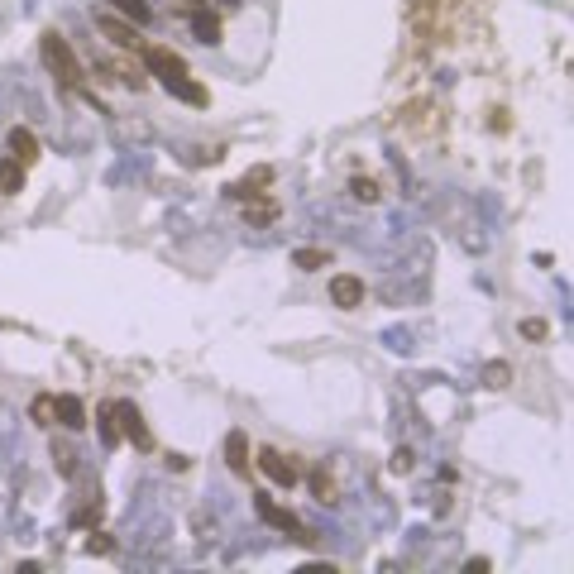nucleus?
I'll return each instance as SVG.
<instances>
[{
    "label": "nucleus",
    "mask_w": 574,
    "mask_h": 574,
    "mask_svg": "<svg viewBox=\"0 0 574 574\" xmlns=\"http://www.w3.org/2000/svg\"><path fill=\"white\" fill-rule=\"evenodd\" d=\"M44 63L53 67V77H58L72 96H87L91 106H96V91H87V72H82L77 53L67 48V39L58 34V29H48V34H44Z\"/></svg>",
    "instance_id": "obj_1"
},
{
    "label": "nucleus",
    "mask_w": 574,
    "mask_h": 574,
    "mask_svg": "<svg viewBox=\"0 0 574 574\" xmlns=\"http://www.w3.org/2000/svg\"><path fill=\"white\" fill-rule=\"evenodd\" d=\"M259 469H264L268 479H273V484L278 488H292L297 484V479H302V469H297V460H292V455H283V450H273V445H264V450H259Z\"/></svg>",
    "instance_id": "obj_2"
},
{
    "label": "nucleus",
    "mask_w": 574,
    "mask_h": 574,
    "mask_svg": "<svg viewBox=\"0 0 574 574\" xmlns=\"http://www.w3.org/2000/svg\"><path fill=\"white\" fill-rule=\"evenodd\" d=\"M259 517H264V522H273L278 531H287V536H292L297 546H311V541H316V536H311V531L302 527V522H297L292 512L278 508V503H268V498H259Z\"/></svg>",
    "instance_id": "obj_3"
},
{
    "label": "nucleus",
    "mask_w": 574,
    "mask_h": 574,
    "mask_svg": "<svg viewBox=\"0 0 574 574\" xmlns=\"http://www.w3.org/2000/svg\"><path fill=\"white\" fill-rule=\"evenodd\" d=\"M177 5L192 15V34H197L201 44H221V20H216V15H211L201 0H177Z\"/></svg>",
    "instance_id": "obj_4"
},
{
    "label": "nucleus",
    "mask_w": 574,
    "mask_h": 574,
    "mask_svg": "<svg viewBox=\"0 0 574 574\" xmlns=\"http://www.w3.org/2000/svg\"><path fill=\"white\" fill-rule=\"evenodd\" d=\"M139 53H144V67L154 72L158 82H163V77H177V72H187V63L177 58L173 48H163V44H144Z\"/></svg>",
    "instance_id": "obj_5"
},
{
    "label": "nucleus",
    "mask_w": 574,
    "mask_h": 574,
    "mask_svg": "<svg viewBox=\"0 0 574 574\" xmlns=\"http://www.w3.org/2000/svg\"><path fill=\"white\" fill-rule=\"evenodd\" d=\"M115 417H120V436H130L139 450H154V436H149V426H144V417H139V407L115 402Z\"/></svg>",
    "instance_id": "obj_6"
},
{
    "label": "nucleus",
    "mask_w": 574,
    "mask_h": 574,
    "mask_svg": "<svg viewBox=\"0 0 574 574\" xmlns=\"http://www.w3.org/2000/svg\"><path fill=\"white\" fill-rule=\"evenodd\" d=\"M331 302L340 311L364 307V278H354V273H335L331 278Z\"/></svg>",
    "instance_id": "obj_7"
},
{
    "label": "nucleus",
    "mask_w": 574,
    "mask_h": 574,
    "mask_svg": "<svg viewBox=\"0 0 574 574\" xmlns=\"http://www.w3.org/2000/svg\"><path fill=\"white\" fill-rule=\"evenodd\" d=\"M96 29L111 39L115 48H144V39H139V24H125V20H115V15H101L96 20Z\"/></svg>",
    "instance_id": "obj_8"
},
{
    "label": "nucleus",
    "mask_w": 574,
    "mask_h": 574,
    "mask_svg": "<svg viewBox=\"0 0 574 574\" xmlns=\"http://www.w3.org/2000/svg\"><path fill=\"white\" fill-rule=\"evenodd\" d=\"M163 91H168V96H177V101H187V106H206V101H211V96H206V87H201V82H192L187 72L163 77Z\"/></svg>",
    "instance_id": "obj_9"
},
{
    "label": "nucleus",
    "mask_w": 574,
    "mask_h": 574,
    "mask_svg": "<svg viewBox=\"0 0 574 574\" xmlns=\"http://www.w3.org/2000/svg\"><path fill=\"white\" fill-rule=\"evenodd\" d=\"M225 464H230V474L249 479V436H244V431H230V436H225Z\"/></svg>",
    "instance_id": "obj_10"
},
{
    "label": "nucleus",
    "mask_w": 574,
    "mask_h": 574,
    "mask_svg": "<svg viewBox=\"0 0 574 574\" xmlns=\"http://www.w3.org/2000/svg\"><path fill=\"white\" fill-rule=\"evenodd\" d=\"M268 182H273V168H254V173H244L235 187H230V197H240V201H249V197H259Z\"/></svg>",
    "instance_id": "obj_11"
},
{
    "label": "nucleus",
    "mask_w": 574,
    "mask_h": 574,
    "mask_svg": "<svg viewBox=\"0 0 574 574\" xmlns=\"http://www.w3.org/2000/svg\"><path fill=\"white\" fill-rule=\"evenodd\" d=\"M244 221H249V225L278 221V201L264 197V192H259V197H249V201H244Z\"/></svg>",
    "instance_id": "obj_12"
},
{
    "label": "nucleus",
    "mask_w": 574,
    "mask_h": 574,
    "mask_svg": "<svg viewBox=\"0 0 574 574\" xmlns=\"http://www.w3.org/2000/svg\"><path fill=\"white\" fill-rule=\"evenodd\" d=\"M10 158H20L24 168H29V163L39 158V139H34L29 130H20V125H15V130H10Z\"/></svg>",
    "instance_id": "obj_13"
},
{
    "label": "nucleus",
    "mask_w": 574,
    "mask_h": 574,
    "mask_svg": "<svg viewBox=\"0 0 574 574\" xmlns=\"http://www.w3.org/2000/svg\"><path fill=\"white\" fill-rule=\"evenodd\" d=\"M58 421H63L67 431H82V426H87V407H82V398L63 393V398H58Z\"/></svg>",
    "instance_id": "obj_14"
},
{
    "label": "nucleus",
    "mask_w": 574,
    "mask_h": 574,
    "mask_svg": "<svg viewBox=\"0 0 574 574\" xmlns=\"http://www.w3.org/2000/svg\"><path fill=\"white\" fill-rule=\"evenodd\" d=\"M20 187H24V163H20V158H5V163H0V192H10V197H15Z\"/></svg>",
    "instance_id": "obj_15"
},
{
    "label": "nucleus",
    "mask_w": 574,
    "mask_h": 574,
    "mask_svg": "<svg viewBox=\"0 0 574 574\" xmlns=\"http://www.w3.org/2000/svg\"><path fill=\"white\" fill-rule=\"evenodd\" d=\"M111 5H115V10H120V15H125L130 24H139V29H144V24L154 20V10H149L144 0H111Z\"/></svg>",
    "instance_id": "obj_16"
},
{
    "label": "nucleus",
    "mask_w": 574,
    "mask_h": 574,
    "mask_svg": "<svg viewBox=\"0 0 574 574\" xmlns=\"http://www.w3.org/2000/svg\"><path fill=\"white\" fill-rule=\"evenodd\" d=\"M29 417L39 421V426H53V421H58V398H48V393L44 398H34L29 402Z\"/></svg>",
    "instance_id": "obj_17"
},
{
    "label": "nucleus",
    "mask_w": 574,
    "mask_h": 574,
    "mask_svg": "<svg viewBox=\"0 0 574 574\" xmlns=\"http://www.w3.org/2000/svg\"><path fill=\"white\" fill-rule=\"evenodd\" d=\"M292 264L307 268V273H316V268L331 264V254H326V249H297V254H292Z\"/></svg>",
    "instance_id": "obj_18"
},
{
    "label": "nucleus",
    "mask_w": 574,
    "mask_h": 574,
    "mask_svg": "<svg viewBox=\"0 0 574 574\" xmlns=\"http://www.w3.org/2000/svg\"><path fill=\"white\" fill-rule=\"evenodd\" d=\"M53 460H58V469H63V479L77 474V450H72V445H53Z\"/></svg>",
    "instance_id": "obj_19"
},
{
    "label": "nucleus",
    "mask_w": 574,
    "mask_h": 574,
    "mask_svg": "<svg viewBox=\"0 0 574 574\" xmlns=\"http://www.w3.org/2000/svg\"><path fill=\"white\" fill-rule=\"evenodd\" d=\"M101 436H106V445L120 441V426H115V402H111V407H101Z\"/></svg>",
    "instance_id": "obj_20"
},
{
    "label": "nucleus",
    "mask_w": 574,
    "mask_h": 574,
    "mask_svg": "<svg viewBox=\"0 0 574 574\" xmlns=\"http://www.w3.org/2000/svg\"><path fill=\"white\" fill-rule=\"evenodd\" d=\"M484 378H488V388H508V364H488Z\"/></svg>",
    "instance_id": "obj_21"
},
{
    "label": "nucleus",
    "mask_w": 574,
    "mask_h": 574,
    "mask_svg": "<svg viewBox=\"0 0 574 574\" xmlns=\"http://www.w3.org/2000/svg\"><path fill=\"white\" fill-rule=\"evenodd\" d=\"M354 197H359V201H378V187L369 182V177H354Z\"/></svg>",
    "instance_id": "obj_22"
},
{
    "label": "nucleus",
    "mask_w": 574,
    "mask_h": 574,
    "mask_svg": "<svg viewBox=\"0 0 574 574\" xmlns=\"http://www.w3.org/2000/svg\"><path fill=\"white\" fill-rule=\"evenodd\" d=\"M522 335L527 340H546V321H522Z\"/></svg>",
    "instance_id": "obj_23"
},
{
    "label": "nucleus",
    "mask_w": 574,
    "mask_h": 574,
    "mask_svg": "<svg viewBox=\"0 0 574 574\" xmlns=\"http://www.w3.org/2000/svg\"><path fill=\"white\" fill-rule=\"evenodd\" d=\"M393 469H412V450H398V455H393Z\"/></svg>",
    "instance_id": "obj_24"
}]
</instances>
